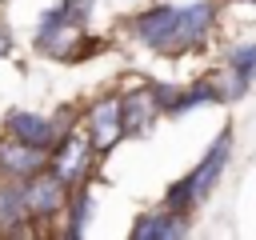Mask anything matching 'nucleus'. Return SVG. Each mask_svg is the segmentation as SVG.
<instances>
[{
  "label": "nucleus",
  "mask_w": 256,
  "mask_h": 240,
  "mask_svg": "<svg viewBox=\"0 0 256 240\" xmlns=\"http://www.w3.org/2000/svg\"><path fill=\"white\" fill-rule=\"evenodd\" d=\"M228 156H232V128L216 132V140L208 144L204 160L164 192V204L176 208V212H184V216H192V208H200V204L212 196V188L220 184V176H224V168H228Z\"/></svg>",
  "instance_id": "obj_1"
},
{
  "label": "nucleus",
  "mask_w": 256,
  "mask_h": 240,
  "mask_svg": "<svg viewBox=\"0 0 256 240\" xmlns=\"http://www.w3.org/2000/svg\"><path fill=\"white\" fill-rule=\"evenodd\" d=\"M4 4H8V0H0V8H4Z\"/></svg>",
  "instance_id": "obj_15"
},
{
  "label": "nucleus",
  "mask_w": 256,
  "mask_h": 240,
  "mask_svg": "<svg viewBox=\"0 0 256 240\" xmlns=\"http://www.w3.org/2000/svg\"><path fill=\"white\" fill-rule=\"evenodd\" d=\"M188 228H192V224H188L184 212L160 204V208L140 212V216L132 220L128 236H132V240H180V236H188Z\"/></svg>",
  "instance_id": "obj_10"
},
{
  "label": "nucleus",
  "mask_w": 256,
  "mask_h": 240,
  "mask_svg": "<svg viewBox=\"0 0 256 240\" xmlns=\"http://www.w3.org/2000/svg\"><path fill=\"white\" fill-rule=\"evenodd\" d=\"M68 196H72V188L52 168H44V172H36V176L24 180V200H28V216L36 224V232H48L56 220H64Z\"/></svg>",
  "instance_id": "obj_4"
},
{
  "label": "nucleus",
  "mask_w": 256,
  "mask_h": 240,
  "mask_svg": "<svg viewBox=\"0 0 256 240\" xmlns=\"http://www.w3.org/2000/svg\"><path fill=\"white\" fill-rule=\"evenodd\" d=\"M244 4H256V0H244Z\"/></svg>",
  "instance_id": "obj_16"
},
{
  "label": "nucleus",
  "mask_w": 256,
  "mask_h": 240,
  "mask_svg": "<svg viewBox=\"0 0 256 240\" xmlns=\"http://www.w3.org/2000/svg\"><path fill=\"white\" fill-rule=\"evenodd\" d=\"M100 160H104V156L92 148V140H88L84 128H72V132L60 136V140L52 144V152H48V168H52L68 188L92 184V172H96Z\"/></svg>",
  "instance_id": "obj_2"
},
{
  "label": "nucleus",
  "mask_w": 256,
  "mask_h": 240,
  "mask_svg": "<svg viewBox=\"0 0 256 240\" xmlns=\"http://www.w3.org/2000/svg\"><path fill=\"white\" fill-rule=\"evenodd\" d=\"M120 100H124V132L128 136H148L156 128V120L164 116L152 80H140V76L124 80L120 84Z\"/></svg>",
  "instance_id": "obj_7"
},
{
  "label": "nucleus",
  "mask_w": 256,
  "mask_h": 240,
  "mask_svg": "<svg viewBox=\"0 0 256 240\" xmlns=\"http://www.w3.org/2000/svg\"><path fill=\"white\" fill-rule=\"evenodd\" d=\"M4 132H12L16 140H28V144H36V148H48V152H52V144L64 136V128H60L56 116L28 112V108H12V112L4 116Z\"/></svg>",
  "instance_id": "obj_9"
},
{
  "label": "nucleus",
  "mask_w": 256,
  "mask_h": 240,
  "mask_svg": "<svg viewBox=\"0 0 256 240\" xmlns=\"http://www.w3.org/2000/svg\"><path fill=\"white\" fill-rule=\"evenodd\" d=\"M48 168V148H36L28 140H16L12 132H0V176L28 180Z\"/></svg>",
  "instance_id": "obj_8"
},
{
  "label": "nucleus",
  "mask_w": 256,
  "mask_h": 240,
  "mask_svg": "<svg viewBox=\"0 0 256 240\" xmlns=\"http://www.w3.org/2000/svg\"><path fill=\"white\" fill-rule=\"evenodd\" d=\"M96 8V0H56L52 8L40 12L36 20V36H48L56 28H68V24H88V12Z\"/></svg>",
  "instance_id": "obj_12"
},
{
  "label": "nucleus",
  "mask_w": 256,
  "mask_h": 240,
  "mask_svg": "<svg viewBox=\"0 0 256 240\" xmlns=\"http://www.w3.org/2000/svg\"><path fill=\"white\" fill-rule=\"evenodd\" d=\"M216 24H220V4L216 0L180 4V12H176V36H172V60H180L188 52H200L212 40Z\"/></svg>",
  "instance_id": "obj_5"
},
{
  "label": "nucleus",
  "mask_w": 256,
  "mask_h": 240,
  "mask_svg": "<svg viewBox=\"0 0 256 240\" xmlns=\"http://www.w3.org/2000/svg\"><path fill=\"white\" fill-rule=\"evenodd\" d=\"M0 236H36V224L24 200V180L0 176Z\"/></svg>",
  "instance_id": "obj_11"
},
{
  "label": "nucleus",
  "mask_w": 256,
  "mask_h": 240,
  "mask_svg": "<svg viewBox=\"0 0 256 240\" xmlns=\"http://www.w3.org/2000/svg\"><path fill=\"white\" fill-rule=\"evenodd\" d=\"M92 208H96L92 184H80V188H72V196H68V208H64V224H60V236H64V240H80V236L88 232Z\"/></svg>",
  "instance_id": "obj_13"
},
{
  "label": "nucleus",
  "mask_w": 256,
  "mask_h": 240,
  "mask_svg": "<svg viewBox=\"0 0 256 240\" xmlns=\"http://www.w3.org/2000/svg\"><path fill=\"white\" fill-rule=\"evenodd\" d=\"M224 68L244 84V88H252V80H256V40H248V44H236L228 56H224Z\"/></svg>",
  "instance_id": "obj_14"
},
{
  "label": "nucleus",
  "mask_w": 256,
  "mask_h": 240,
  "mask_svg": "<svg viewBox=\"0 0 256 240\" xmlns=\"http://www.w3.org/2000/svg\"><path fill=\"white\" fill-rule=\"evenodd\" d=\"M176 12L180 4H148L144 12H136L128 20V32L140 48L172 60V36H176Z\"/></svg>",
  "instance_id": "obj_6"
},
{
  "label": "nucleus",
  "mask_w": 256,
  "mask_h": 240,
  "mask_svg": "<svg viewBox=\"0 0 256 240\" xmlns=\"http://www.w3.org/2000/svg\"><path fill=\"white\" fill-rule=\"evenodd\" d=\"M80 128L88 132L92 148H96L100 156H108V152L128 136V132H124V100H120V88L92 96V100L84 104V112H80Z\"/></svg>",
  "instance_id": "obj_3"
}]
</instances>
